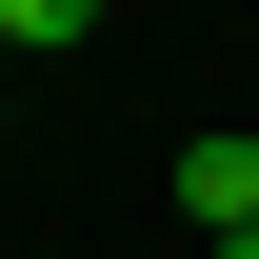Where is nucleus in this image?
I'll list each match as a JSON object with an SVG mask.
<instances>
[{"label":"nucleus","mask_w":259,"mask_h":259,"mask_svg":"<svg viewBox=\"0 0 259 259\" xmlns=\"http://www.w3.org/2000/svg\"><path fill=\"white\" fill-rule=\"evenodd\" d=\"M180 220L199 239H259V140H180Z\"/></svg>","instance_id":"f257e3e1"},{"label":"nucleus","mask_w":259,"mask_h":259,"mask_svg":"<svg viewBox=\"0 0 259 259\" xmlns=\"http://www.w3.org/2000/svg\"><path fill=\"white\" fill-rule=\"evenodd\" d=\"M80 20H100V0H0V40H80Z\"/></svg>","instance_id":"f03ea898"},{"label":"nucleus","mask_w":259,"mask_h":259,"mask_svg":"<svg viewBox=\"0 0 259 259\" xmlns=\"http://www.w3.org/2000/svg\"><path fill=\"white\" fill-rule=\"evenodd\" d=\"M220 259H259V239H220Z\"/></svg>","instance_id":"7ed1b4c3"}]
</instances>
